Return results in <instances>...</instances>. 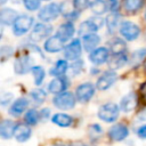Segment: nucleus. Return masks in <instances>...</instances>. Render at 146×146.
Segmentation results:
<instances>
[{
	"label": "nucleus",
	"instance_id": "nucleus-31",
	"mask_svg": "<svg viewBox=\"0 0 146 146\" xmlns=\"http://www.w3.org/2000/svg\"><path fill=\"white\" fill-rule=\"evenodd\" d=\"M40 119H41L40 112H38L35 108H30L25 113V115H24V122L27 125H34V124H36Z\"/></svg>",
	"mask_w": 146,
	"mask_h": 146
},
{
	"label": "nucleus",
	"instance_id": "nucleus-34",
	"mask_svg": "<svg viewBox=\"0 0 146 146\" xmlns=\"http://www.w3.org/2000/svg\"><path fill=\"white\" fill-rule=\"evenodd\" d=\"M46 97H47V94H46V91L43 89L38 88V89H34V90L31 91V98L34 102V104H36V105L42 104L44 102Z\"/></svg>",
	"mask_w": 146,
	"mask_h": 146
},
{
	"label": "nucleus",
	"instance_id": "nucleus-22",
	"mask_svg": "<svg viewBox=\"0 0 146 146\" xmlns=\"http://www.w3.org/2000/svg\"><path fill=\"white\" fill-rule=\"evenodd\" d=\"M108 50L112 55H121L125 54L127 50V44L125 41H123L120 38H113L108 42Z\"/></svg>",
	"mask_w": 146,
	"mask_h": 146
},
{
	"label": "nucleus",
	"instance_id": "nucleus-8",
	"mask_svg": "<svg viewBox=\"0 0 146 146\" xmlns=\"http://www.w3.org/2000/svg\"><path fill=\"white\" fill-rule=\"evenodd\" d=\"M52 32V26L47 23H38L33 26V30L30 34V39L34 42L41 41L50 35Z\"/></svg>",
	"mask_w": 146,
	"mask_h": 146
},
{
	"label": "nucleus",
	"instance_id": "nucleus-29",
	"mask_svg": "<svg viewBox=\"0 0 146 146\" xmlns=\"http://www.w3.org/2000/svg\"><path fill=\"white\" fill-rule=\"evenodd\" d=\"M143 6H144V0H124L123 1L124 10L130 14L137 13L138 10L141 9Z\"/></svg>",
	"mask_w": 146,
	"mask_h": 146
},
{
	"label": "nucleus",
	"instance_id": "nucleus-46",
	"mask_svg": "<svg viewBox=\"0 0 146 146\" xmlns=\"http://www.w3.org/2000/svg\"><path fill=\"white\" fill-rule=\"evenodd\" d=\"M145 68H146V63H145Z\"/></svg>",
	"mask_w": 146,
	"mask_h": 146
},
{
	"label": "nucleus",
	"instance_id": "nucleus-27",
	"mask_svg": "<svg viewBox=\"0 0 146 146\" xmlns=\"http://www.w3.org/2000/svg\"><path fill=\"white\" fill-rule=\"evenodd\" d=\"M129 58L125 54H121V55H112L111 58L108 59V66L111 70H117L121 68L122 66H124L128 63Z\"/></svg>",
	"mask_w": 146,
	"mask_h": 146
},
{
	"label": "nucleus",
	"instance_id": "nucleus-33",
	"mask_svg": "<svg viewBox=\"0 0 146 146\" xmlns=\"http://www.w3.org/2000/svg\"><path fill=\"white\" fill-rule=\"evenodd\" d=\"M146 57V48H143V49H138L136 51L132 52V55L130 56V64L131 65H137L139 64L140 62H143Z\"/></svg>",
	"mask_w": 146,
	"mask_h": 146
},
{
	"label": "nucleus",
	"instance_id": "nucleus-13",
	"mask_svg": "<svg viewBox=\"0 0 146 146\" xmlns=\"http://www.w3.org/2000/svg\"><path fill=\"white\" fill-rule=\"evenodd\" d=\"M32 64H33V60L30 56L27 55H23V56H19L16 60H15V64H14V70H15V73L16 74H25L27 73L29 71L32 70Z\"/></svg>",
	"mask_w": 146,
	"mask_h": 146
},
{
	"label": "nucleus",
	"instance_id": "nucleus-21",
	"mask_svg": "<svg viewBox=\"0 0 146 146\" xmlns=\"http://www.w3.org/2000/svg\"><path fill=\"white\" fill-rule=\"evenodd\" d=\"M99 42H100V36L96 33H91V34H87V35L82 36V46H83L84 50H87L89 52L95 50Z\"/></svg>",
	"mask_w": 146,
	"mask_h": 146
},
{
	"label": "nucleus",
	"instance_id": "nucleus-48",
	"mask_svg": "<svg viewBox=\"0 0 146 146\" xmlns=\"http://www.w3.org/2000/svg\"><path fill=\"white\" fill-rule=\"evenodd\" d=\"M44 1H48V0H44Z\"/></svg>",
	"mask_w": 146,
	"mask_h": 146
},
{
	"label": "nucleus",
	"instance_id": "nucleus-36",
	"mask_svg": "<svg viewBox=\"0 0 146 146\" xmlns=\"http://www.w3.org/2000/svg\"><path fill=\"white\" fill-rule=\"evenodd\" d=\"M70 68L72 70V73L79 74V73L82 71V68H83V60H81V59L74 60V62L72 63V65L70 66Z\"/></svg>",
	"mask_w": 146,
	"mask_h": 146
},
{
	"label": "nucleus",
	"instance_id": "nucleus-25",
	"mask_svg": "<svg viewBox=\"0 0 146 146\" xmlns=\"http://www.w3.org/2000/svg\"><path fill=\"white\" fill-rule=\"evenodd\" d=\"M32 130L27 124H17V128L15 130V139L19 143H24L26 140H29V138L31 137Z\"/></svg>",
	"mask_w": 146,
	"mask_h": 146
},
{
	"label": "nucleus",
	"instance_id": "nucleus-2",
	"mask_svg": "<svg viewBox=\"0 0 146 146\" xmlns=\"http://www.w3.org/2000/svg\"><path fill=\"white\" fill-rule=\"evenodd\" d=\"M104 23H105V21L100 16L90 17L89 19H87L83 23H81V25L79 27V34L81 36H84L87 34L96 33L99 29H102V26L104 25Z\"/></svg>",
	"mask_w": 146,
	"mask_h": 146
},
{
	"label": "nucleus",
	"instance_id": "nucleus-39",
	"mask_svg": "<svg viewBox=\"0 0 146 146\" xmlns=\"http://www.w3.org/2000/svg\"><path fill=\"white\" fill-rule=\"evenodd\" d=\"M11 98H13V95H11V94H9V92L2 94L1 97H0V103H1V105L5 106V105L9 104V103L11 102Z\"/></svg>",
	"mask_w": 146,
	"mask_h": 146
},
{
	"label": "nucleus",
	"instance_id": "nucleus-9",
	"mask_svg": "<svg viewBox=\"0 0 146 146\" xmlns=\"http://www.w3.org/2000/svg\"><path fill=\"white\" fill-rule=\"evenodd\" d=\"M59 14H60V6H58L57 3H49L40 9L38 17L42 22L47 23L56 19Z\"/></svg>",
	"mask_w": 146,
	"mask_h": 146
},
{
	"label": "nucleus",
	"instance_id": "nucleus-20",
	"mask_svg": "<svg viewBox=\"0 0 146 146\" xmlns=\"http://www.w3.org/2000/svg\"><path fill=\"white\" fill-rule=\"evenodd\" d=\"M29 105H30V102H29L26 98H24V97L18 98V99H16V100L13 103V105L9 107V114L17 117V116L22 115V114L26 111V108L29 107Z\"/></svg>",
	"mask_w": 146,
	"mask_h": 146
},
{
	"label": "nucleus",
	"instance_id": "nucleus-38",
	"mask_svg": "<svg viewBox=\"0 0 146 146\" xmlns=\"http://www.w3.org/2000/svg\"><path fill=\"white\" fill-rule=\"evenodd\" d=\"M13 54V48L11 47H7V46H3L1 47V50H0V55L2 57V59L7 58V57H10Z\"/></svg>",
	"mask_w": 146,
	"mask_h": 146
},
{
	"label": "nucleus",
	"instance_id": "nucleus-42",
	"mask_svg": "<svg viewBox=\"0 0 146 146\" xmlns=\"http://www.w3.org/2000/svg\"><path fill=\"white\" fill-rule=\"evenodd\" d=\"M70 146H87V145L83 144V143H81V141H74V143H72Z\"/></svg>",
	"mask_w": 146,
	"mask_h": 146
},
{
	"label": "nucleus",
	"instance_id": "nucleus-4",
	"mask_svg": "<svg viewBox=\"0 0 146 146\" xmlns=\"http://www.w3.org/2000/svg\"><path fill=\"white\" fill-rule=\"evenodd\" d=\"M33 25V17L30 15H19L13 24V32L16 36L24 35Z\"/></svg>",
	"mask_w": 146,
	"mask_h": 146
},
{
	"label": "nucleus",
	"instance_id": "nucleus-1",
	"mask_svg": "<svg viewBox=\"0 0 146 146\" xmlns=\"http://www.w3.org/2000/svg\"><path fill=\"white\" fill-rule=\"evenodd\" d=\"M120 114V107L115 103H106L102 105L98 110V117L107 123H112L116 121Z\"/></svg>",
	"mask_w": 146,
	"mask_h": 146
},
{
	"label": "nucleus",
	"instance_id": "nucleus-6",
	"mask_svg": "<svg viewBox=\"0 0 146 146\" xmlns=\"http://www.w3.org/2000/svg\"><path fill=\"white\" fill-rule=\"evenodd\" d=\"M95 95V86L90 82H84L78 86L75 89V97L80 103L89 102Z\"/></svg>",
	"mask_w": 146,
	"mask_h": 146
},
{
	"label": "nucleus",
	"instance_id": "nucleus-3",
	"mask_svg": "<svg viewBox=\"0 0 146 146\" xmlns=\"http://www.w3.org/2000/svg\"><path fill=\"white\" fill-rule=\"evenodd\" d=\"M76 97L75 95H73L72 92L70 91H64L59 95H56L52 99V104L59 108V110H71L75 106V103H76Z\"/></svg>",
	"mask_w": 146,
	"mask_h": 146
},
{
	"label": "nucleus",
	"instance_id": "nucleus-5",
	"mask_svg": "<svg viewBox=\"0 0 146 146\" xmlns=\"http://www.w3.org/2000/svg\"><path fill=\"white\" fill-rule=\"evenodd\" d=\"M82 54V43L79 39H73L64 48V56L67 60H76L80 59V56Z\"/></svg>",
	"mask_w": 146,
	"mask_h": 146
},
{
	"label": "nucleus",
	"instance_id": "nucleus-44",
	"mask_svg": "<svg viewBox=\"0 0 146 146\" xmlns=\"http://www.w3.org/2000/svg\"><path fill=\"white\" fill-rule=\"evenodd\" d=\"M6 1H7V0H0V3H1V5H5Z\"/></svg>",
	"mask_w": 146,
	"mask_h": 146
},
{
	"label": "nucleus",
	"instance_id": "nucleus-28",
	"mask_svg": "<svg viewBox=\"0 0 146 146\" xmlns=\"http://www.w3.org/2000/svg\"><path fill=\"white\" fill-rule=\"evenodd\" d=\"M90 8H91V11L96 16H100L107 11L108 5L105 0H95L94 2L90 3Z\"/></svg>",
	"mask_w": 146,
	"mask_h": 146
},
{
	"label": "nucleus",
	"instance_id": "nucleus-19",
	"mask_svg": "<svg viewBox=\"0 0 146 146\" xmlns=\"http://www.w3.org/2000/svg\"><path fill=\"white\" fill-rule=\"evenodd\" d=\"M17 123L13 120H2L0 123V136L2 139H9L15 135Z\"/></svg>",
	"mask_w": 146,
	"mask_h": 146
},
{
	"label": "nucleus",
	"instance_id": "nucleus-23",
	"mask_svg": "<svg viewBox=\"0 0 146 146\" xmlns=\"http://www.w3.org/2000/svg\"><path fill=\"white\" fill-rule=\"evenodd\" d=\"M18 14L16 10L11 8H2L0 11V22L2 25H10L14 24L17 19Z\"/></svg>",
	"mask_w": 146,
	"mask_h": 146
},
{
	"label": "nucleus",
	"instance_id": "nucleus-18",
	"mask_svg": "<svg viewBox=\"0 0 146 146\" xmlns=\"http://www.w3.org/2000/svg\"><path fill=\"white\" fill-rule=\"evenodd\" d=\"M137 103H138L137 95L133 91H131V92H129L128 95H125L121 99V102H120V110H122L125 113L131 112V111H133L136 108Z\"/></svg>",
	"mask_w": 146,
	"mask_h": 146
},
{
	"label": "nucleus",
	"instance_id": "nucleus-43",
	"mask_svg": "<svg viewBox=\"0 0 146 146\" xmlns=\"http://www.w3.org/2000/svg\"><path fill=\"white\" fill-rule=\"evenodd\" d=\"M52 146H65V145H64V144H59V143H58V144H55V145H52Z\"/></svg>",
	"mask_w": 146,
	"mask_h": 146
},
{
	"label": "nucleus",
	"instance_id": "nucleus-24",
	"mask_svg": "<svg viewBox=\"0 0 146 146\" xmlns=\"http://www.w3.org/2000/svg\"><path fill=\"white\" fill-rule=\"evenodd\" d=\"M70 68V65L67 63V59H58L55 65L51 67L50 70V74L55 78H58V76H65V73L66 71Z\"/></svg>",
	"mask_w": 146,
	"mask_h": 146
},
{
	"label": "nucleus",
	"instance_id": "nucleus-16",
	"mask_svg": "<svg viewBox=\"0 0 146 146\" xmlns=\"http://www.w3.org/2000/svg\"><path fill=\"white\" fill-rule=\"evenodd\" d=\"M64 41H62L57 35L49 36L43 44V49L47 52H58L60 50H64Z\"/></svg>",
	"mask_w": 146,
	"mask_h": 146
},
{
	"label": "nucleus",
	"instance_id": "nucleus-14",
	"mask_svg": "<svg viewBox=\"0 0 146 146\" xmlns=\"http://www.w3.org/2000/svg\"><path fill=\"white\" fill-rule=\"evenodd\" d=\"M67 87H68V80L66 79V76H58L50 81V83L48 84V91L54 95H59L66 91Z\"/></svg>",
	"mask_w": 146,
	"mask_h": 146
},
{
	"label": "nucleus",
	"instance_id": "nucleus-45",
	"mask_svg": "<svg viewBox=\"0 0 146 146\" xmlns=\"http://www.w3.org/2000/svg\"><path fill=\"white\" fill-rule=\"evenodd\" d=\"M110 1H111V2H113V3H115V2L117 1V0H110Z\"/></svg>",
	"mask_w": 146,
	"mask_h": 146
},
{
	"label": "nucleus",
	"instance_id": "nucleus-10",
	"mask_svg": "<svg viewBox=\"0 0 146 146\" xmlns=\"http://www.w3.org/2000/svg\"><path fill=\"white\" fill-rule=\"evenodd\" d=\"M117 79V74L114 72V70H108L105 71L97 80L96 82V87L98 90L100 91H105L107 90L110 87H112L114 84V82Z\"/></svg>",
	"mask_w": 146,
	"mask_h": 146
},
{
	"label": "nucleus",
	"instance_id": "nucleus-12",
	"mask_svg": "<svg viewBox=\"0 0 146 146\" xmlns=\"http://www.w3.org/2000/svg\"><path fill=\"white\" fill-rule=\"evenodd\" d=\"M110 59V50L106 47H99L92 50L89 55V60L94 65H102Z\"/></svg>",
	"mask_w": 146,
	"mask_h": 146
},
{
	"label": "nucleus",
	"instance_id": "nucleus-41",
	"mask_svg": "<svg viewBox=\"0 0 146 146\" xmlns=\"http://www.w3.org/2000/svg\"><path fill=\"white\" fill-rule=\"evenodd\" d=\"M49 115H50V110H49V108H42V110L40 111V116H41V119H48Z\"/></svg>",
	"mask_w": 146,
	"mask_h": 146
},
{
	"label": "nucleus",
	"instance_id": "nucleus-37",
	"mask_svg": "<svg viewBox=\"0 0 146 146\" xmlns=\"http://www.w3.org/2000/svg\"><path fill=\"white\" fill-rule=\"evenodd\" d=\"M73 3L75 6V8L81 11V10H84L86 8L90 7V2L89 0H73Z\"/></svg>",
	"mask_w": 146,
	"mask_h": 146
},
{
	"label": "nucleus",
	"instance_id": "nucleus-15",
	"mask_svg": "<svg viewBox=\"0 0 146 146\" xmlns=\"http://www.w3.org/2000/svg\"><path fill=\"white\" fill-rule=\"evenodd\" d=\"M79 13H80V11L75 8L73 1H71V0H66V1H64V2L60 5V14H62L65 18H67L68 21H74V19H76L78 16H79Z\"/></svg>",
	"mask_w": 146,
	"mask_h": 146
},
{
	"label": "nucleus",
	"instance_id": "nucleus-17",
	"mask_svg": "<svg viewBox=\"0 0 146 146\" xmlns=\"http://www.w3.org/2000/svg\"><path fill=\"white\" fill-rule=\"evenodd\" d=\"M74 33H75L74 24H73L72 22H67V23L62 24V25L58 27L56 35H57L62 41L66 42V41H68V40H71V39L73 38Z\"/></svg>",
	"mask_w": 146,
	"mask_h": 146
},
{
	"label": "nucleus",
	"instance_id": "nucleus-40",
	"mask_svg": "<svg viewBox=\"0 0 146 146\" xmlns=\"http://www.w3.org/2000/svg\"><path fill=\"white\" fill-rule=\"evenodd\" d=\"M137 135H138L139 138H141V139H146V124H144V125H141V127L138 128V130H137Z\"/></svg>",
	"mask_w": 146,
	"mask_h": 146
},
{
	"label": "nucleus",
	"instance_id": "nucleus-11",
	"mask_svg": "<svg viewBox=\"0 0 146 146\" xmlns=\"http://www.w3.org/2000/svg\"><path fill=\"white\" fill-rule=\"evenodd\" d=\"M129 135V129L123 123H115L108 130V136L114 141H122Z\"/></svg>",
	"mask_w": 146,
	"mask_h": 146
},
{
	"label": "nucleus",
	"instance_id": "nucleus-35",
	"mask_svg": "<svg viewBox=\"0 0 146 146\" xmlns=\"http://www.w3.org/2000/svg\"><path fill=\"white\" fill-rule=\"evenodd\" d=\"M40 1L41 0H23V3H24V7L27 9V10H36L39 7H40Z\"/></svg>",
	"mask_w": 146,
	"mask_h": 146
},
{
	"label": "nucleus",
	"instance_id": "nucleus-30",
	"mask_svg": "<svg viewBox=\"0 0 146 146\" xmlns=\"http://www.w3.org/2000/svg\"><path fill=\"white\" fill-rule=\"evenodd\" d=\"M31 73L33 75V79H34V84L35 86H41L44 78H46V71L42 66L40 65H36V66H33L32 70H31Z\"/></svg>",
	"mask_w": 146,
	"mask_h": 146
},
{
	"label": "nucleus",
	"instance_id": "nucleus-26",
	"mask_svg": "<svg viewBox=\"0 0 146 146\" xmlns=\"http://www.w3.org/2000/svg\"><path fill=\"white\" fill-rule=\"evenodd\" d=\"M51 122L58 127H62V128H66V127H70L73 122V119L71 115L68 114H65V113H56L52 115L51 117Z\"/></svg>",
	"mask_w": 146,
	"mask_h": 146
},
{
	"label": "nucleus",
	"instance_id": "nucleus-47",
	"mask_svg": "<svg viewBox=\"0 0 146 146\" xmlns=\"http://www.w3.org/2000/svg\"><path fill=\"white\" fill-rule=\"evenodd\" d=\"M145 18H146V14H145Z\"/></svg>",
	"mask_w": 146,
	"mask_h": 146
},
{
	"label": "nucleus",
	"instance_id": "nucleus-32",
	"mask_svg": "<svg viewBox=\"0 0 146 146\" xmlns=\"http://www.w3.org/2000/svg\"><path fill=\"white\" fill-rule=\"evenodd\" d=\"M105 22H106V25H107L108 31L112 33V32H114V31L117 29V26H119L120 15H119L117 13H112V14H110V15L107 16V18H106Z\"/></svg>",
	"mask_w": 146,
	"mask_h": 146
},
{
	"label": "nucleus",
	"instance_id": "nucleus-7",
	"mask_svg": "<svg viewBox=\"0 0 146 146\" xmlns=\"http://www.w3.org/2000/svg\"><path fill=\"white\" fill-rule=\"evenodd\" d=\"M120 33L127 41H133L139 36L140 29L132 22H122L120 25Z\"/></svg>",
	"mask_w": 146,
	"mask_h": 146
}]
</instances>
